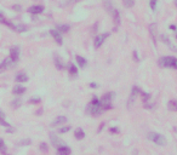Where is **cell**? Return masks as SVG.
Segmentation results:
<instances>
[{
    "instance_id": "1",
    "label": "cell",
    "mask_w": 177,
    "mask_h": 155,
    "mask_svg": "<svg viewBox=\"0 0 177 155\" xmlns=\"http://www.w3.org/2000/svg\"><path fill=\"white\" fill-rule=\"evenodd\" d=\"M158 65L160 68H170L177 70V58L174 56H164L158 61Z\"/></svg>"
},
{
    "instance_id": "2",
    "label": "cell",
    "mask_w": 177,
    "mask_h": 155,
    "mask_svg": "<svg viewBox=\"0 0 177 155\" xmlns=\"http://www.w3.org/2000/svg\"><path fill=\"white\" fill-rule=\"evenodd\" d=\"M147 138L149 139L150 142L155 143L156 146H160V147H164L166 144V138L161 135V133H158V132H149Z\"/></svg>"
},
{
    "instance_id": "3",
    "label": "cell",
    "mask_w": 177,
    "mask_h": 155,
    "mask_svg": "<svg viewBox=\"0 0 177 155\" xmlns=\"http://www.w3.org/2000/svg\"><path fill=\"white\" fill-rule=\"evenodd\" d=\"M141 92H142L141 87H138V86H134V87H132V90H131V95H130V97H129V101H128V103H126L129 108L134 104V102H135V100H136V97L140 96V95H141Z\"/></svg>"
},
{
    "instance_id": "4",
    "label": "cell",
    "mask_w": 177,
    "mask_h": 155,
    "mask_svg": "<svg viewBox=\"0 0 177 155\" xmlns=\"http://www.w3.org/2000/svg\"><path fill=\"white\" fill-rule=\"evenodd\" d=\"M108 37H109V33H103V34L96 35L95 39H94V46H95V49L101 47V46L103 45V43L106 41V39H107Z\"/></svg>"
},
{
    "instance_id": "5",
    "label": "cell",
    "mask_w": 177,
    "mask_h": 155,
    "mask_svg": "<svg viewBox=\"0 0 177 155\" xmlns=\"http://www.w3.org/2000/svg\"><path fill=\"white\" fill-rule=\"evenodd\" d=\"M86 113H87V114H90L91 116H98V115H101L103 113V109L101 107H94L91 104H87Z\"/></svg>"
},
{
    "instance_id": "6",
    "label": "cell",
    "mask_w": 177,
    "mask_h": 155,
    "mask_svg": "<svg viewBox=\"0 0 177 155\" xmlns=\"http://www.w3.org/2000/svg\"><path fill=\"white\" fill-rule=\"evenodd\" d=\"M10 58L13 63H17L18 59H19V47L18 46H12L10 49Z\"/></svg>"
},
{
    "instance_id": "7",
    "label": "cell",
    "mask_w": 177,
    "mask_h": 155,
    "mask_svg": "<svg viewBox=\"0 0 177 155\" xmlns=\"http://www.w3.org/2000/svg\"><path fill=\"white\" fill-rule=\"evenodd\" d=\"M15 65H16V63H13L10 57H6V58H5L1 62V63H0V68H1L5 71V70H7V69H12Z\"/></svg>"
},
{
    "instance_id": "8",
    "label": "cell",
    "mask_w": 177,
    "mask_h": 155,
    "mask_svg": "<svg viewBox=\"0 0 177 155\" xmlns=\"http://www.w3.org/2000/svg\"><path fill=\"white\" fill-rule=\"evenodd\" d=\"M148 32H149V35H150L152 40H153V43L156 45V40H158V38H156V34H158V30H156V23H150L149 24Z\"/></svg>"
},
{
    "instance_id": "9",
    "label": "cell",
    "mask_w": 177,
    "mask_h": 155,
    "mask_svg": "<svg viewBox=\"0 0 177 155\" xmlns=\"http://www.w3.org/2000/svg\"><path fill=\"white\" fill-rule=\"evenodd\" d=\"M50 35L53 38V40H55V43H56V44H58V45L63 44L62 35H61V33L58 32L57 29H51V30H50Z\"/></svg>"
},
{
    "instance_id": "10",
    "label": "cell",
    "mask_w": 177,
    "mask_h": 155,
    "mask_svg": "<svg viewBox=\"0 0 177 155\" xmlns=\"http://www.w3.org/2000/svg\"><path fill=\"white\" fill-rule=\"evenodd\" d=\"M44 10H45V7L43 6V5H33V6L28 7L27 11L30 15H40V13L44 12Z\"/></svg>"
},
{
    "instance_id": "11",
    "label": "cell",
    "mask_w": 177,
    "mask_h": 155,
    "mask_svg": "<svg viewBox=\"0 0 177 155\" xmlns=\"http://www.w3.org/2000/svg\"><path fill=\"white\" fill-rule=\"evenodd\" d=\"M67 122V118L64 115H59V116H56V119L51 122V127H57V126H61L63 125V124Z\"/></svg>"
},
{
    "instance_id": "12",
    "label": "cell",
    "mask_w": 177,
    "mask_h": 155,
    "mask_svg": "<svg viewBox=\"0 0 177 155\" xmlns=\"http://www.w3.org/2000/svg\"><path fill=\"white\" fill-rule=\"evenodd\" d=\"M53 62H55V65H56V68H57L58 70H63V69L65 68L63 61L61 59V57H59L58 55H56V53L53 55Z\"/></svg>"
},
{
    "instance_id": "13",
    "label": "cell",
    "mask_w": 177,
    "mask_h": 155,
    "mask_svg": "<svg viewBox=\"0 0 177 155\" xmlns=\"http://www.w3.org/2000/svg\"><path fill=\"white\" fill-rule=\"evenodd\" d=\"M24 92H26V87H24L22 84L13 86V89H12V94L15 96H22Z\"/></svg>"
},
{
    "instance_id": "14",
    "label": "cell",
    "mask_w": 177,
    "mask_h": 155,
    "mask_svg": "<svg viewBox=\"0 0 177 155\" xmlns=\"http://www.w3.org/2000/svg\"><path fill=\"white\" fill-rule=\"evenodd\" d=\"M72 150H70V148L67 147V146H59L57 148V155H70Z\"/></svg>"
},
{
    "instance_id": "15",
    "label": "cell",
    "mask_w": 177,
    "mask_h": 155,
    "mask_svg": "<svg viewBox=\"0 0 177 155\" xmlns=\"http://www.w3.org/2000/svg\"><path fill=\"white\" fill-rule=\"evenodd\" d=\"M75 61H77V63H78V65H79V68H81V69H84V68H86V65H87V59L85 58V57H83V56H77L75 57Z\"/></svg>"
},
{
    "instance_id": "16",
    "label": "cell",
    "mask_w": 177,
    "mask_h": 155,
    "mask_svg": "<svg viewBox=\"0 0 177 155\" xmlns=\"http://www.w3.org/2000/svg\"><path fill=\"white\" fill-rule=\"evenodd\" d=\"M114 97H115V92L109 91V92H106V94L101 97V101L102 102H112V100Z\"/></svg>"
},
{
    "instance_id": "17",
    "label": "cell",
    "mask_w": 177,
    "mask_h": 155,
    "mask_svg": "<svg viewBox=\"0 0 177 155\" xmlns=\"http://www.w3.org/2000/svg\"><path fill=\"white\" fill-rule=\"evenodd\" d=\"M50 141H51V144L53 147H56V148H58L59 146H62V143H61V141H59V138L55 135V133H50Z\"/></svg>"
},
{
    "instance_id": "18",
    "label": "cell",
    "mask_w": 177,
    "mask_h": 155,
    "mask_svg": "<svg viewBox=\"0 0 177 155\" xmlns=\"http://www.w3.org/2000/svg\"><path fill=\"white\" fill-rule=\"evenodd\" d=\"M15 80H16L18 84H23V82H27L28 81V75L26 73H18L15 78Z\"/></svg>"
},
{
    "instance_id": "19",
    "label": "cell",
    "mask_w": 177,
    "mask_h": 155,
    "mask_svg": "<svg viewBox=\"0 0 177 155\" xmlns=\"http://www.w3.org/2000/svg\"><path fill=\"white\" fill-rule=\"evenodd\" d=\"M68 73H69L70 76L75 78L78 75V67L75 65L74 63H69V65H68Z\"/></svg>"
},
{
    "instance_id": "20",
    "label": "cell",
    "mask_w": 177,
    "mask_h": 155,
    "mask_svg": "<svg viewBox=\"0 0 177 155\" xmlns=\"http://www.w3.org/2000/svg\"><path fill=\"white\" fill-rule=\"evenodd\" d=\"M0 23H1V24H5V25H7V27H10L12 30H13V28H15V23H12V22H10V21H7L6 17H5L1 12H0Z\"/></svg>"
},
{
    "instance_id": "21",
    "label": "cell",
    "mask_w": 177,
    "mask_h": 155,
    "mask_svg": "<svg viewBox=\"0 0 177 155\" xmlns=\"http://www.w3.org/2000/svg\"><path fill=\"white\" fill-rule=\"evenodd\" d=\"M112 16H113V21H114V23L115 25H119L120 24V12H119V10L117 9H114L113 11H112Z\"/></svg>"
},
{
    "instance_id": "22",
    "label": "cell",
    "mask_w": 177,
    "mask_h": 155,
    "mask_svg": "<svg viewBox=\"0 0 177 155\" xmlns=\"http://www.w3.org/2000/svg\"><path fill=\"white\" fill-rule=\"evenodd\" d=\"M13 30H15V32H17V33H26L27 30H28V27H27L26 24L18 23V24H15Z\"/></svg>"
},
{
    "instance_id": "23",
    "label": "cell",
    "mask_w": 177,
    "mask_h": 155,
    "mask_svg": "<svg viewBox=\"0 0 177 155\" xmlns=\"http://www.w3.org/2000/svg\"><path fill=\"white\" fill-rule=\"evenodd\" d=\"M0 125L1 126H4L5 128H9V127H11V125H10V124L5 120V113L0 109Z\"/></svg>"
},
{
    "instance_id": "24",
    "label": "cell",
    "mask_w": 177,
    "mask_h": 155,
    "mask_svg": "<svg viewBox=\"0 0 177 155\" xmlns=\"http://www.w3.org/2000/svg\"><path fill=\"white\" fill-rule=\"evenodd\" d=\"M74 137L77 138V139H79V141H80V139H84L85 138V132H84V130H83L81 127H78L77 130L74 131Z\"/></svg>"
},
{
    "instance_id": "25",
    "label": "cell",
    "mask_w": 177,
    "mask_h": 155,
    "mask_svg": "<svg viewBox=\"0 0 177 155\" xmlns=\"http://www.w3.org/2000/svg\"><path fill=\"white\" fill-rule=\"evenodd\" d=\"M22 106V100H21V97H16V98H13V100L11 101V107L15 108V109H17V108H19Z\"/></svg>"
},
{
    "instance_id": "26",
    "label": "cell",
    "mask_w": 177,
    "mask_h": 155,
    "mask_svg": "<svg viewBox=\"0 0 177 155\" xmlns=\"http://www.w3.org/2000/svg\"><path fill=\"white\" fill-rule=\"evenodd\" d=\"M56 29L59 33H68L69 29H70V25L69 24H58L56 27Z\"/></svg>"
},
{
    "instance_id": "27",
    "label": "cell",
    "mask_w": 177,
    "mask_h": 155,
    "mask_svg": "<svg viewBox=\"0 0 177 155\" xmlns=\"http://www.w3.org/2000/svg\"><path fill=\"white\" fill-rule=\"evenodd\" d=\"M89 104L94 106V107H101V108H102V101H101V98L94 96L92 100H91V102L89 103Z\"/></svg>"
},
{
    "instance_id": "28",
    "label": "cell",
    "mask_w": 177,
    "mask_h": 155,
    "mask_svg": "<svg viewBox=\"0 0 177 155\" xmlns=\"http://www.w3.org/2000/svg\"><path fill=\"white\" fill-rule=\"evenodd\" d=\"M0 153L3 155H6L7 154V147H6V143L3 138H0Z\"/></svg>"
},
{
    "instance_id": "29",
    "label": "cell",
    "mask_w": 177,
    "mask_h": 155,
    "mask_svg": "<svg viewBox=\"0 0 177 155\" xmlns=\"http://www.w3.org/2000/svg\"><path fill=\"white\" fill-rule=\"evenodd\" d=\"M168 108L172 112H177V100H171L168 103Z\"/></svg>"
},
{
    "instance_id": "30",
    "label": "cell",
    "mask_w": 177,
    "mask_h": 155,
    "mask_svg": "<svg viewBox=\"0 0 177 155\" xmlns=\"http://www.w3.org/2000/svg\"><path fill=\"white\" fill-rule=\"evenodd\" d=\"M28 103H30V104H39V103H41V98L40 97H30L28 100Z\"/></svg>"
},
{
    "instance_id": "31",
    "label": "cell",
    "mask_w": 177,
    "mask_h": 155,
    "mask_svg": "<svg viewBox=\"0 0 177 155\" xmlns=\"http://www.w3.org/2000/svg\"><path fill=\"white\" fill-rule=\"evenodd\" d=\"M102 109H103V112L113 109V104L110 102H102Z\"/></svg>"
},
{
    "instance_id": "32",
    "label": "cell",
    "mask_w": 177,
    "mask_h": 155,
    "mask_svg": "<svg viewBox=\"0 0 177 155\" xmlns=\"http://www.w3.org/2000/svg\"><path fill=\"white\" fill-rule=\"evenodd\" d=\"M140 96H142V100H143V103H146V102H148V101H150V98H152L150 94H147V92H144V91H142V92H141V95H140Z\"/></svg>"
},
{
    "instance_id": "33",
    "label": "cell",
    "mask_w": 177,
    "mask_h": 155,
    "mask_svg": "<svg viewBox=\"0 0 177 155\" xmlns=\"http://www.w3.org/2000/svg\"><path fill=\"white\" fill-rule=\"evenodd\" d=\"M39 149H40V152H43V153H46L49 150V146H47V143H45V142H41L39 144Z\"/></svg>"
},
{
    "instance_id": "34",
    "label": "cell",
    "mask_w": 177,
    "mask_h": 155,
    "mask_svg": "<svg viewBox=\"0 0 177 155\" xmlns=\"http://www.w3.org/2000/svg\"><path fill=\"white\" fill-rule=\"evenodd\" d=\"M123 4H124L125 7L130 9V7H132L135 5V0H123Z\"/></svg>"
},
{
    "instance_id": "35",
    "label": "cell",
    "mask_w": 177,
    "mask_h": 155,
    "mask_svg": "<svg viewBox=\"0 0 177 155\" xmlns=\"http://www.w3.org/2000/svg\"><path fill=\"white\" fill-rule=\"evenodd\" d=\"M72 130V126H62L58 128V133H67Z\"/></svg>"
},
{
    "instance_id": "36",
    "label": "cell",
    "mask_w": 177,
    "mask_h": 155,
    "mask_svg": "<svg viewBox=\"0 0 177 155\" xmlns=\"http://www.w3.org/2000/svg\"><path fill=\"white\" fill-rule=\"evenodd\" d=\"M160 38H161V41H163V43H165V44H168L170 47H172V45H171V43H170V39H169V37L168 35H160Z\"/></svg>"
},
{
    "instance_id": "37",
    "label": "cell",
    "mask_w": 177,
    "mask_h": 155,
    "mask_svg": "<svg viewBox=\"0 0 177 155\" xmlns=\"http://www.w3.org/2000/svg\"><path fill=\"white\" fill-rule=\"evenodd\" d=\"M158 0H149V6H150V9L153 10V11H155L156 10V6H158Z\"/></svg>"
},
{
    "instance_id": "38",
    "label": "cell",
    "mask_w": 177,
    "mask_h": 155,
    "mask_svg": "<svg viewBox=\"0 0 177 155\" xmlns=\"http://www.w3.org/2000/svg\"><path fill=\"white\" fill-rule=\"evenodd\" d=\"M30 143H32V141L30 139H22V141H19L18 144L22 147H27V146H30Z\"/></svg>"
},
{
    "instance_id": "39",
    "label": "cell",
    "mask_w": 177,
    "mask_h": 155,
    "mask_svg": "<svg viewBox=\"0 0 177 155\" xmlns=\"http://www.w3.org/2000/svg\"><path fill=\"white\" fill-rule=\"evenodd\" d=\"M155 107V103L154 102H146L144 103V108H146V109H153V108Z\"/></svg>"
},
{
    "instance_id": "40",
    "label": "cell",
    "mask_w": 177,
    "mask_h": 155,
    "mask_svg": "<svg viewBox=\"0 0 177 155\" xmlns=\"http://www.w3.org/2000/svg\"><path fill=\"white\" fill-rule=\"evenodd\" d=\"M12 10H15L16 12H21V10H22V6L19 4H15L12 5Z\"/></svg>"
},
{
    "instance_id": "41",
    "label": "cell",
    "mask_w": 177,
    "mask_h": 155,
    "mask_svg": "<svg viewBox=\"0 0 177 155\" xmlns=\"http://www.w3.org/2000/svg\"><path fill=\"white\" fill-rule=\"evenodd\" d=\"M109 132L110 133H119L120 132V130L118 127H114V126H112V127H109Z\"/></svg>"
},
{
    "instance_id": "42",
    "label": "cell",
    "mask_w": 177,
    "mask_h": 155,
    "mask_svg": "<svg viewBox=\"0 0 177 155\" xmlns=\"http://www.w3.org/2000/svg\"><path fill=\"white\" fill-rule=\"evenodd\" d=\"M132 56H134V61H135V62H138V61H140V56H138V52H137V51H134V52H132Z\"/></svg>"
},
{
    "instance_id": "43",
    "label": "cell",
    "mask_w": 177,
    "mask_h": 155,
    "mask_svg": "<svg viewBox=\"0 0 177 155\" xmlns=\"http://www.w3.org/2000/svg\"><path fill=\"white\" fill-rule=\"evenodd\" d=\"M79 1H81V0H67V1H65V4H67V5H72V4L79 3Z\"/></svg>"
},
{
    "instance_id": "44",
    "label": "cell",
    "mask_w": 177,
    "mask_h": 155,
    "mask_svg": "<svg viewBox=\"0 0 177 155\" xmlns=\"http://www.w3.org/2000/svg\"><path fill=\"white\" fill-rule=\"evenodd\" d=\"M89 87H91V89H97L98 85H97V82H90V84H89Z\"/></svg>"
},
{
    "instance_id": "45",
    "label": "cell",
    "mask_w": 177,
    "mask_h": 155,
    "mask_svg": "<svg viewBox=\"0 0 177 155\" xmlns=\"http://www.w3.org/2000/svg\"><path fill=\"white\" fill-rule=\"evenodd\" d=\"M169 28H170V30H172V32H177V27L175 24H170Z\"/></svg>"
},
{
    "instance_id": "46",
    "label": "cell",
    "mask_w": 177,
    "mask_h": 155,
    "mask_svg": "<svg viewBox=\"0 0 177 155\" xmlns=\"http://www.w3.org/2000/svg\"><path fill=\"white\" fill-rule=\"evenodd\" d=\"M43 112H44V110H43V108H39V109H38L37 112H35V115H41V114H43Z\"/></svg>"
},
{
    "instance_id": "47",
    "label": "cell",
    "mask_w": 177,
    "mask_h": 155,
    "mask_svg": "<svg viewBox=\"0 0 177 155\" xmlns=\"http://www.w3.org/2000/svg\"><path fill=\"white\" fill-rule=\"evenodd\" d=\"M6 132H7V133H12V132H15V128L9 127V128H6Z\"/></svg>"
},
{
    "instance_id": "48",
    "label": "cell",
    "mask_w": 177,
    "mask_h": 155,
    "mask_svg": "<svg viewBox=\"0 0 177 155\" xmlns=\"http://www.w3.org/2000/svg\"><path fill=\"white\" fill-rule=\"evenodd\" d=\"M104 125H106V124H104V122H102V124H101V126H100V128H98V132H101V131H102V130H103V127H104Z\"/></svg>"
},
{
    "instance_id": "49",
    "label": "cell",
    "mask_w": 177,
    "mask_h": 155,
    "mask_svg": "<svg viewBox=\"0 0 177 155\" xmlns=\"http://www.w3.org/2000/svg\"><path fill=\"white\" fill-rule=\"evenodd\" d=\"M175 5H176V6H177V0H175Z\"/></svg>"
},
{
    "instance_id": "50",
    "label": "cell",
    "mask_w": 177,
    "mask_h": 155,
    "mask_svg": "<svg viewBox=\"0 0 177 155\" xmlns=\"http://www.w3.org/2000/svg\"><path fill=\"white\" fill-rule=\"evenodd\" d=\"M3 71H4V70H3V69H1V68H0V73H3Z\"/></svg>"
},
{
    "instance_id": "51",
    "label": "cell",
    "mask_w": 177,
    "mask_h": 155,
    "mask_svg": "<svg viewBox=\"0 0 177 155\" xmlns=\"http://www.w3.org/2000/svg\"><path fill=\"white\" fill-rule=\"evenodd\" d=\"M175 38H176V39H177V32H176V34H175Z\"/></svg>"
},
{
    "instance_id": "52",
    "label": "cell",
    "mask_w": 177,
    "mask_h": 155,
    "mask_svg": "<svg viewBox=\"0 0 177 155\" xmlns=\"http://www.w3.org/2000/svg\"><path fill=\"white\" fill-rule=\"evenodd\" d=\"M6 155H7V154H6Z\"/></svg>"
}]
</instances>
